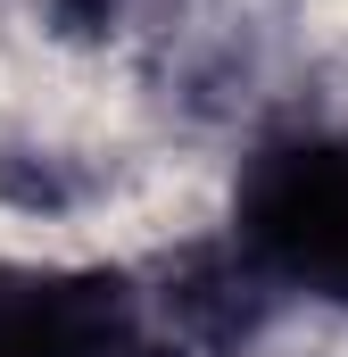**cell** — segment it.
I'll return each mask as SVG.
<instances>
[{"instance_id":"cell-1","label":"cell","mask_w":348,"mask_h":357,"mask_svg":"<svg viewBox=\"0 0 348 357\" xmlns=\"http://www.w3.org/2000/svg\"><path fill=\"white\" fill-rule=\"evenodd\" d=\"M265 299L274 291L232 250H191L158 282L0 258V357H224Z\"/></svg>"},{"instance_id":"cell-2","label":"cell","mask_w":348,"mask_h":357,"mask_svg":"<svg viewBox=\"0 0 348 357\" xmlns=\"http://www.w3.org/2000/svg\"><path fill=\"white\" fill-rule=\"evenodd\" d=\"M232 258L265 291H307L348 307V142L282 133L241 167Z\"/></svg>"},{"instance_id":"cell-3","label":"cell","mask_w":348,"mask_h":357,"mask_svg":"<svg viewBox=\"0 0 348 357\" xmlns=\"http://www.w3.org/2000/svg\"><path fill=\"white\" fill-rule=\"evenodd\" d=\"M207 0H50V25L67 42L91 50H141V42H166L199 17Z\"/></svg>"}]
</instances>
